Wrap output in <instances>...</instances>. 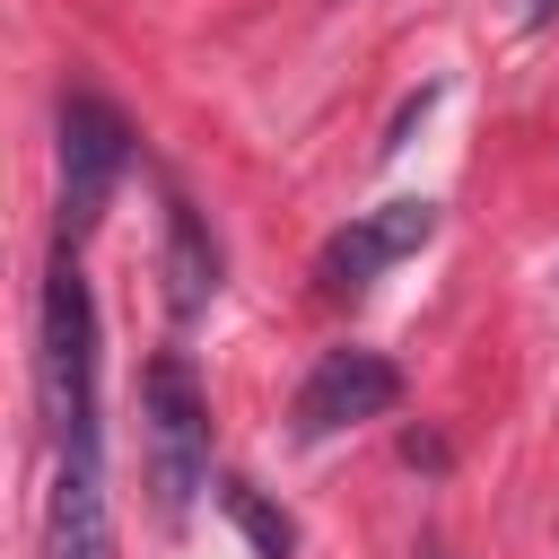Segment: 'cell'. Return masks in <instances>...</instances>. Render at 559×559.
<instances>
[{"instance_id":"obj_2","label":"cell","mask_w":559,"mask_h":559,"mask_svg":"<svg viewBox=\"0 0 559 559\" xmlns=\"http://www.w3.org/2000/svg\"><path fill=\"white\" fill-rule=\"evenodd\" d=\"M140 419H148V489H157V515L183 524L192 489L210 480V402H201V384H192V367H183L175 349L148 358V376H140Z\"/></svg>"},{"instance_id":"obj_3","label":"cell","mask_w":559,"mask_h":559,"mask_svg":"<svg viewBox=\"0 0 559 559\" xmlns=\"http://www.w3.org/2000/svg\"><path fill=\"white\" fill-rule=\"evenodd\" d=\"M122 166H131V122L96 87H70L61 96V245H79L105 218Z\"/></svg>"},{"instance_id":"obj_7","label":"cell","mask_w":559,"mask_h":559,"mask_svg":"<svg viewBox=\"0 0 559 559\" xmlns=\"http://www.w3.org/2000/svg\"><path fill=\"white\" fill-rule=\"evenodd\" d=\"M210 297H218V245H210L201 210L183 192H166V306H175V323H192Z\"/></svg>"},{"instance_id":"obj_10","label":"cell","mask_w":559,"mask_h":559,"mask_svg":"<svg viewBox=\"0 0 559 559\" xmlns=\"http://www.w3.org/2000/svg\"><path fill=\"white\" fill-rule=\"evenodd\" d=\"M524 17H533V26H550V17H559V0H533V9H524Z\"/></svg>"},{"instance_id":"obj_4","label":"cell","mask_w":559,"mask_h":559,"mask_svg":"<svg viewBox=\"0 0 559 559\" xmlns=\"http://www.w3.org/2000/svg\"><path fill=\"white\" fill-rule=\"evenodd\" d=\"M428 236H437V201H384V210L349 218V227L314 253V280H323L332 297H358V288H376L393 262H411Z\"/></svg>"},{"instance_id":"obj_8","label":"cell","mask_w":559,"mask_h":559,"mask_svg":"<svg viewBox=\"0 0 559 559\" xmlns=\"http://www.w3.org/2000/svg\"><path fill=\"white\" fill-rule=\"evenodd\" d=\"M218 507H227V524H236L262 559H297V524H288V515L253 489V480H218Z\"/></svg>"},{"instance_id":"obj_9","label":"cell","mask_w":559,"mask_h":559,"mask_svg":"<svg viewBox=\"0 0 559 559\" xmlns=\"http://www.w3.org/2000/svg\"><path fill=\"white\" fill-rule=\"evenodd\" d=\"M428 105H437V87H419V96H411V105L393 114V131H384V157H393V148H411V131L428 122Z\"/></svg>"},{"instance_id":"obj_5","label":"cell","mask_w":559,"mask_h":559,"mask_svg":"<svg viewBox=\"0 0 559 559\" xmlns=\"http://www.w3.org/2000/svg\"><path fill=\"white\" fill-rule=\"evenodd\" d=\"M402 402V367L384 349H323L297 384V437H341L358 419H384Z\"/></svg>"},{"instance_id":"obj_6","label":"cell","mask_w":559,"mask_h":559,"mask_svg":"<svg viewBox=\"0 0 559 559\" xmlns=\"http://www.w3.org/2000/svg\"><path fill=\"white\" fill-rule=\"evenodd\" d=\"M44 559H122V550H114V515H105L96 463H61L52 507H44Z\"/></svg>"},{"instance_id":"obj_1","label":"cell","mask_w":559,"mask_h":559,"mask_svg":"<svg viewBox=\"0 0 559 559\" xmlns=\"http://www.w3.org/2000/svg\"><path fill=\"white\" fill-rule=\"evenodd\" d=\"M35 376H44V419L61 437V463H96L105 454V419H96V297L70 262V245L44 271V323H35Z\"/></svg>"}]
</instances>
